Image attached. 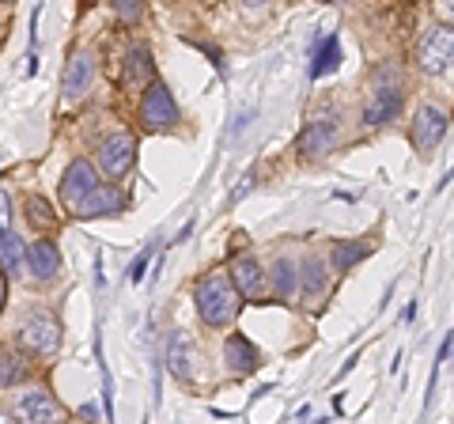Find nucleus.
<instances>
[{"label":"nucleus","instance_id":"nucleus-15","mask_svg":"<svg viewBox=\"0 0 454 424\" xmlns=\"http://www.w3.org/2000/svg\"><path fill=\"white\" fill-rule=\"evenodd\" d=\"M300 280H303V300H307V303H315L318 295L330 288V277H325V262L318 258V254H307V258H303Z\"/></svg>","mask_w":454,"mask_h":424},{"label":"nucleus","instance_id":"nucleus-33","mask_svg":"<svg viewBox=\"0 0 454 424\" xmlns=\"http://www.w3.org/2000/svg\"><path fill=\"white\" fill-rule=\"evenodd\" d=\"M0 310H4V270H0Z\"/></svg>","mask_w":454,"mask_h":424},{"label":"nucleus","instance_id":"nucleus-25","mask_svg":"<svg viewBox=\"0 0 454 424\" xmlns=\"http://www.w3.org/2000/svg\"><path fill=\"white\" fill-rule=\"evenodd\" d=\"M114 12H118L121 23H137L145 16V0H114Z\"/></svg>","mask_w":454,"mask_h":424},{"label":"nucleus","instance_id":"nucleus-14","mask_svg":"<svg viewBox=\"0 0 454 424\" xmlns=\"http://www.w3.org/2000/svg\"><path fill=\"white\" fill-rule=\"evenodd\" d=\"M223 360H227V367H231V372L247 375V372H254V367H258V349H254L243 334H231V337H227V345H223Z\"/></svg>","mask_w":454,"mask_h":424},{"label":"nucleus","instance_id":"nucleus-31","mask_svg":"<svg viewBox=\"0 0 454 424\" xmlns=\"http://www.w3.org/2000/svg\"><path fill=\"white\" fill-rule=\"evenodd\" d=\"M250 193V175L243 178V182H239V190H235V201H243V197Z\"/></svg>","mask_w":454,"mask_h":424},{"label":"nucleus","instance_id":"nucleus-12","mask_svg":"<svg viewBox=\"0 0 454 424\" xmlns=\"http://www.w3.org/2000/svg\"><path fill=\"white\" fill-rule=\"evenodd\" d=\"M91 76H95V58L91 53H76V58H68L65 65V76H61V91L68 98H76L91 88Z\"/></svg>","mask_w":454,"mask_h":424},{"label":"nucleus","instance_id":"nucleus-6","mask_svg":"<svg viewBox=\"0 0 454 424\" xmlns=\"http://www.w3.org/2000/svg\"><path fill=\"white\" fill-rule=\"evenodd\" d=\"M140 122L148 125L152 133H163L178 122V106H175V95L167 91V83H152L145 103H140Z\"/></svg>","mask_w":454,"mask_h":424},{"label":"nucleus","instance_id":"nucleus-27","mask_svg":"<svg viewBox=\"0 0 454 424\" xmlns=\"http://www.w3.org/2000/svg\"><path fill=\"white\" fill-rule=\"evenodd\" d=\"M8 212H12V201H8V193L0 190V235L8 232Z\"/></svg>","mask_w":454,"mask_h":424},{"label":"nucleus","instance_id":"nucleus-26","mask_svg":"<svg viewBox=\"0 0 454 424\" xmlns=\"http://www.w3.org/2000/svg\"><path fill=\"white\" fill-rule=\"evenodd\" d=\"M148 258H152V247H145L140 250V258L129 265V285H140L145 280V270H148Z\"/></svg>","mask_w":454,"mask_h":424},{"label":"nucleus","instance_id":"nucleus-1","mask_svg":"<svg viewBox=\"0 0 454 424\" xmlns=\"http://www.w3.org/2000/svg\"><path fill=\"white\" fill-rule=\"evenodd\" d=\"M193 300H197V315H201L208 326H227V322L239 315L243 295H239L231 273H208V277H201Z\"/></svg>","mask_w":454,"mask_h":424},{"label":"nucleus","instance_id":"nucleus-13","mask_svg":"<svg viewBox=\"0 0 454 424\" xmlns=\"http://www.w3.org/2000/svg\"><path fill=\"white\" fill-rule=\"evenodd\" d=\"M27 265H31V273L38 280L57 277V270H61V254H57V243H50V239H38V243H31V247H27Z\"/></svg>","mask_w":454,"mask_h":424},{"label":"nucleus","instance_id":"nucleus-21","mask_svg":"<svg viewBox=\"0 0 454 424\" xmlns=\"http://www.w3.org/2000/svg\"><path fill=\"white\" fill-rule=\"evenodd\" d=\"M367 254H372V247H367V243H337V247H333V265H337L340 273H345V270H352L356 262H364Z\"/></svg>","mask_w":454,"mask_h":424},{"label":"nucleus","instance_id":"nucleus-34","mask_svg":"<svg viewBox=\"0 0 454 424\" xmlns=\"http://www.w3.org/2000/svg\"><path fill=\"white\" fill-rule=\"evenodd\" d=\"M0 424H16V420H12V417L4 413V409H0Z\"/></svg>","mask_w":454,"mask_h":424},{"label":"nucleus","instance_id":"nucleus-28","mask_svg":"<svg viewBox=\"0 0 454 424\" xmlns=\"http://www.w3.org/2000/svg\"><path fill=\"white\" fill-rule=\"evenodd\" d=\"M450 345H454V334L443 337V345H439V352H435V364H443V360L450 357Z\"/></svg>","mask_w":454,"mask_h":424},{"label":"nucleus","instance_id":"nucleus-11","mask_svg":"<svg viewBox=\"0 0 454 424\" xmlns=\"http://www.w3.org/2000/svg\"><path fill=\"white\" fill-rule=\"evenodd\" d=\"M231 280L243 300H258V295L265 292V270L258 265V258H250V254H243V258H235L231 265Z\"/></svg>","mask_w":454,"mask_h":424},{"label":"nucleus","instance_id":"nucleus-24","mask_svg":"<svg viewBox=\"0 0 454 424\" xmlns=\"http://www.w3.org/2000/svg\"><path fill=\"white\" fill-rule=\"evenodd\" d=\"M27 216H31L35 228H46V224H53V208L42 197H27Z\"/></svg>","mask_w":454,"mask_h":424},{"label":"nucleus","instance_id":"nucleus-32","mask_svg":"<svg viewBox=\"0 0 454 424\" xmlns=\"http://www.w3.org/2000/svg\"><path fill=\"white\" fill-rule=\"evenodd\" d=\"M417 318V303H409L405 310H402V322H413Z\"/></svg>","mask_w":454,"mask_h":424},{"label":"nucleus","instance_id":"nucleus-30","mask_svg":"<svg viewBox=\"0 0 454 424\" xmlns=\"http://www.w3.org/2000/svg\"><path fill=\"white\" fill-rule=\"evenodd\" d=\"M356 364H360V352H352V357L345 360V367H340V372H337V379H340V375H348V372H352V367H356Z\"/></svg>","mask_w":454,"mask_h":424},{"label":"nucleus","instance_id":"nucleus-18","mask_svg":"<svg viewBox=\"0 0 454 424\" xmlns=\"http://www.w3.org/2000/svg\"><path fill=\"white\" fill-rule=\"evenodd\" d=\"M167 367L182 379V383H186V379L193 375V372H190L193 364H190V337H186V334H170V342H167Z\"/></svg>","mask_w":454,"mask_h":424},{"label":"nucleus","instance_id":"nucleus-5","mask_svg":"<svg viewBox=\"0 0 454 424\" xmlns=\"http://www.w3.org/2000/svg\"><path fill=\"white\" fill-rule=\"evenodd\" d=\"M98 186H103V182H98L95 167H91L88 160L68 163V171H65V178H61V201H65V208H68V212H76Z\"/></svg>","mask_w":454,"mask_h":424},{"label":"nucleus","instance_id":"nucleus-17","mask_svg":"<svg viewBox=\"0 0 454 424\" xmlns=\"http://www.w3.org/2000/svg\"><path fill=\"white\" fill-rule=\"evenodd\" d=\"M23 262H27V247H23V239L8 228L4 235H0V270H4L8 277H20Z\"/></svg>","mask_w":454,"mask_h":424},{"label":"nucleus","instance_id":"nucleus-16","mask_svg":"<svg viewBox=\"0 0 454 424\" xmlns=\"http://www.w3.org/2000/svg\"><path fill=\"white\" fill-rule=\"evenodd\" d=\"M333 148V125L330 122H310L303 137H300V152L307 160H318V155H330Z\"/></svg>","mask_w":454,"mask_h":424},{"label":"nucleus","instance_id":"nucleus-4","mask_svg":"<svg viewBox=\"0 0 454 424\" xmlns=\"http://www.w3.org/2000/svg\"><path fill=\"white\" fill-rule=\"evenodd\" d=\"M16 420L20 424H61L65 405L50 390H27L16 398Z\"/></svg>","mask_w":454,"mask_h":424},{"label":"nucleus","instance_id":"nucleus-7","mask_svg":"<svg viewBox=\"0 0 454 424\" xmlns=\"http://www.w3.org/2000/svg\"><path fill=\"white\" fill-rule=\"evenodd\" d=\"M133 155H137L133 137L129 133H118V137H110L106 145L98 148V167H103L106 178H121L133 167Z\"/></svg>","mask_w":454,"mask_h":424},{"label":"nucleus","instance_id":"nucleus-2","mask_svg":"<svg viewBox=\"0 0 454 424\" xmlns=\"http://www.w3.org/2000/svg\"><path fill=\"white\" fill-rule=\"evenodd\" d=\"M16 342L27 352H35V357H53L61 349V326H57V318L46 315V310H27L16 330Z\"/></svg>","mask_w":454,"mask_h":424},{"label":"nucleus","instance_id":"nucleus-20","mask_svg":"<svg viewBox=\"0 0 454 424\" xmlns=\"http://www.w3.org/2000/svg\"><path fill=\"white\" fill-rule=\"evenodd\" d=\"M340 65V42H337V35H325L322 38V46H318V53H315V65H310V76H325V73H333V68Z\"/></svg>","mask_w":454,"mask_h":424},{"label":"nucleus","instance_id":"nucleus-9","mask_svg":"<svg viewBox=\"0 0 454 424\" xmlns=\"http://www.w3.org/2000/svg\"><path fill=\"white\" fill-rule=\"evenodd\" d=\"M443 133H447V114H443V110L420 106L417 118H413V145L420 152H432L439 140H443Z\"/></svg>","mask_w":454,"mask_h":424},{"label":"nucleus","instance_id":"nucleus-35","mask_svg":"<svg viewBox=\"0 0 454 424\" xmlns=\"http://www.w3.org/2000/svg\"><path fill=\"white\" fill-rule=\"evenodd\" d=\"M243 4H265V0H243Z\"/></svg>","mask_w":454,"mask_h":424},{"label":"nucleus","instance_id":"nucleus-8","mask_svg":"<svg viewBox=\"0 0 454 424\" xmlns=\"http://www.w3.org/2000/svg\"><path fill=\"white\" fill-rule=\"evenodd\" d=\"M397 110H402V88L397 83H379L375 95L367 98V106H364V125H372V130H379V125H387L397 118Z\"/></svg>","mask_w":454,"mask_h":424},{"label":"nucleus","instance_id":"nucleus-23","mask_svg":"<svg viewBox=\"0 0 454 424\" xmlns=\"http://www.w3.org/2000/svg\"><path fill=\"white\" fill-rule=\"evenodd\" d=\"M148 76H152V58H148L145 46H137L129 53V65H125V83H140V80H148Z\"/></svg>","mask_w":454,"mask_h":424},{"label":"nucleus","instance_id":"nucleus-10","mask_svg":"<svg viewBox=\"0 0 454 424\" xmlns=\"http://www.w3.org/2000/svg\"><path fill=\"white\" fill-rule=\"evenodd\" d=\"M121 208H125V193L118 186H98L73 216L76 220H98V216H118Z\"/></svg>","mask_w":454,"mask_h":424},{"label":"nucleus","instance_id":"nucleus-36","mask_svg":"<svg viewBox=\"0 0 454 424\" xmlns=\"http://www.w3.org/2000/svg\"><path fill=\"white\" fill-rule=\"evenodd\" d=\"M330 4H348V0H330Z\"/></svg>","mask_w":454,"mask_h":424},{"label":"nucleus","instance_id":"nucleus-29","mask_svg":"<svg viewBox=\"0 0 454 424\" xmlns=\"http://www.w3.org/2000/svg\"><path fill=\"white\" fill-rule=\"evenodd\" d=\"M435 8H439V16H443V20H450V23H454V0H439Z\"/></svg>","mask_w":454,"mask_h":424},{"label":"nucleus","instance_id":"nucleus-19","mask_svg":"<svg viewBox=\"0 0 454 424\" xmlns=\"http://www.w3.org/2000/svg\"><path fill=\"white\" fill-rule=\"evenodd\" d=\"M273 288H277L280 300H295V292H300V265L292 258L273 262Z\"/></svg>","mask_w":454,"mask_h":424},{"label":"nucleus","instance_id":"nucleus-22","mask_svg":"<svg viewBox=\"0 0 454 424\" xmlns=\"http://www.w3.org/2000/svg\"><path fill=\"white\" fill-rule=\"evenodd\" d=\"M27 379V364L16 352H0V387H16Z\"/></svg>","mask_w":454,"mask_h":424},{"label":"nucleus","instance_id":"nucleus-3","mask_svg":"<svg viewBox=\"0 0 454 424\" xmlns=\"http://www.w3.org/2000/svg\"><path fill=\"white\" fill-rule=\"evenodd\" d=\"M417 58H420L424 73H447L454 65V27H432V31L420 38Z\"/></svg>","mask_w":454,"mask_h":424}]
</instances>
